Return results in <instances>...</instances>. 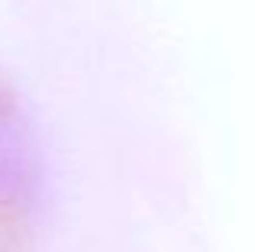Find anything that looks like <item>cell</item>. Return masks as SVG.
Masks as SVG:
<instances>
[{"instance_id":"6da1fadb","label":"cell","mask_w":255,"mask_h":252,"mask_svg":"<svg viewBox=\"0 0 255 252\" xmlns=\"http://www.w3.org/2000/svg\"><path fill=\"white\" fill-rule=\"evenodd\" d=\"M42 155L19 91L0 75V252L29 249Z\"/></svg>"}]
</instances>
